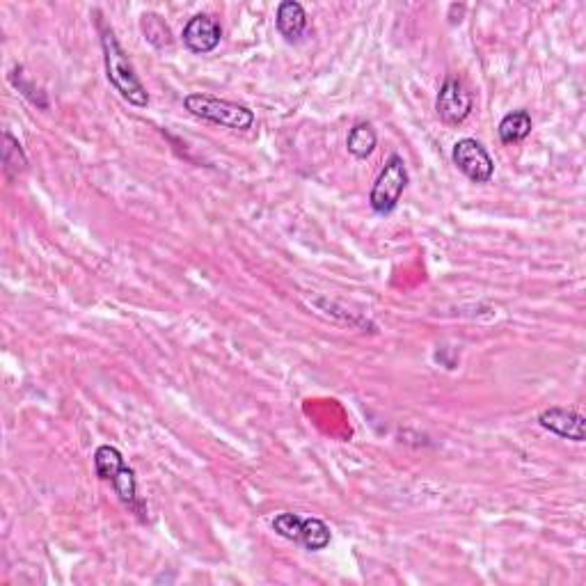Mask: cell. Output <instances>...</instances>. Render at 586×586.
Returning a JSON list of instances; mask_svg holds the SVG:
<instances>
[{"instance_id": "obj_6", "label": "cell", "mask_w": 586, "mask_h": 586, "mask_svg": "<svg viewBox=\"0 0 586 586\" xmlns=\"http://www.w3.org/2000/svg\"><path fill=\"white\" fill-rule=\"evenodd\" d=\"M451 158H454L456 168L461 170L467 179L474 181V184H488V181L493 179L495 163L479 140H458L454 145V152H451Z\"/></svg>"}, {"instance_id": "obj_13", "label": "cell", "mask_w": 586, "mask_h": 586, "mask_svg": "<svg viewBox=\"0 0 586 586\" xmlns=\"http://www.w3.org/2000/svg\"><path fill=\"white\" fill-rule=\"evenodd\" d=\"M3 165L7 174H12V177L28 170V156L21 149V142L10 131L3 133Z\"/></svg>"}, {"instance_id": "obj_10", "label": "cell", "mask_w": 586, "mask_h": 586, "mask_svg": "<svg viewBox=\"0 0 586 586\" xmlns=\"http://www.w3.org/2000/svg\"><path fill=\"white\" fill-rule=\"evenodd\" d=\"M534 129L532 115L527 113L525 108L513 110V113L504 115L500 126H497V133H500V140L504 145H518V142L525 140Z\"/></svg>"}, {"instance_id": "obj_12", "label": "cell", "mask_w": 586, "mask_h": 586, "mask_svg": "<svg viewBox=\"0 0 586 586\" xmlns=\"http://www.w3.org/2000/svg\"><path fill=\"white\" fill-rule=\"evenodd\" d=\"M376 142H378V138H376L374 126L367 124V122H360V124H355L351 131H348L346 149L355 158H369L371 154H374Z\"/></svg>"}, {"instance_id": "obj_1", "label": "cell", "mask_w": 586, "mask_h": 586, "mask_svg": "<svg viewBox=\"0 0 586 586\" xmlns=\"http://www.w3.org/2000/svg\"><path fill=\"white\" fill-rule=\"evenodd\" d=\"M101 49H104V62H106V76L110 85L120 92L124 101H129L131 106L136 108H147L149 106V94L142 85L140 76L136 74V67L129 60V55L122 49L120 39L110 28H104L101 33Z\"/></svg>"}, {"instance_id": "obj_11", "label": "cell", "mask_w": 586, "mask_h": 586, "mask_svg": "<svg viewBox=\"0 0 586 586\" xmlns=\"http://www.w3.org/2000/svg\"><path fill=\"white\" fill-rule=\"evenodd\" d=\"M330 541H332V532L321 518H303V522H300V532H298L296 543L303 545L305 550L321 552L328 548Z\"/></svg>"}, {"instance_id": "obj_9", "label": "cell", "mask_w": 586, "mask_h": 586, "mask_svg": "<svg viewBox=\"0 0 586 586\" xmlns=\"http://www.w3.org/2000/svg\"><path fill=\"white\" fill-rule=\"evenodd\" d=\"M307 12L305 7L296 3V0H284V3L277 5L275 14V26L277 33H280L289 44H296L303 39L307 30Z\"/></svg>"}, {"instance_id": "obj_8", "label": "cell", "mask_w": 586, "mask_h": 586, "mask_svg": "<svg viewBox=\"0 0 586 586\" xmlns=\"http://www.w3.org/2000/svg\"><path fill=\"white\" fill-rule=\"evenodd\" d=\"M538 424L543 426L545 431H550L559 438L573 440V442H584L586 435V419L577 413V410L570 408H548L538 415Z\"/></svg>"}, {"instance_id": "obj_3", "label": "cell", "mask_w": 586, "mask_h": 586, "mask_svg": "<svg viewBox=\"0 0 586 586\" xmlns=\"http://www.w3.org/2000/svg\"><path fill=\"white\" fill-rule=\"evenodd\" d=\"M94 470L101 481H108L113 486L115 495L120 497V502L136 509L138 504V483L136 472L124 463L122 451L113 445H101L94 451Z\"/></svg>"}, {"instance_id": "obj_2", "label": "cell", "mask_w": 586, "mask_h": 586, "mask_svg": "<svg viewBox=\"0 0 586 586\" xmlns=\"http://www.w3.org/2000/svg\"><path fill=\"white\" fill-rule=\"evenodd\" d=\"M184 108L197 120L225 126V129L234 131H248L255 126V113L248 106L234 104V101L209 97V94H188L184 99Z\"/></svg>"}, {"instance_id": "obj_7", "label": "cell", "mask_w": 586, "mask_h": 586, "mask_svg": "<svg viewBox=\"0 0 586 586\" xmlns=\"http://www.w3.org/2000/svg\"><path fill=\"white\" fill-rule=\"evenodd\" d=\"M181 37H184L188 51L207 55L218 49L220 39H223V28H220V23L211 14H195L193 19H188Z\"/></svg>"}, {"instance_id": "obj_5", "label": "cell", "mask_w": 586, "mask_h": 586, "mask_svg": "<svg viewBox=\"0 0 586 586\" xmlns=\"http://www.w3.org/2000/svg\"><path fill=\"white\" fill-rule=\"evenodd\" d=\"M474 108V97L467 85L458 76H447L440 85L438 99H435V113L445 124L458 126L470 117Z\"/></svg>"}, {"instance_id": "obj_14", "label": "cell", "mask_w": 586, "mask_h": 586, "mask_svg": "<svg viewBox=\"0 0 586 586\" xmlns=\"http://www.w3.org/2000/svg\"><path fill=\"white\" fill-rule=\"evenodd\" d=\"M12 83L19 87V92L23 94V97H28L30 101H33L35 106L39 108H49V101H46V94L42 90H37V87L28 81L26 76H23V69H14L12 71Z\"/></svg>"}, {"instance_id": "obj_4", "label": "cell", "mask_w": 586, "mask_h": 586, "mask_svg": "<svg viewBox=\"0 0 586 586\" xmlns=\"http://www.w3.org/2000/svg\"><path fill=\"white\" fill-rule=\"evenodd\" d=\"M408 181L410 177H408L406 161H403L399 154L390 156V161L385 163V168L380 170L374 186H371V193H369L371 209H374L378 216H387V213H392L399 207L403 190L408 188Z\"/></svg>"}]
</instances>
